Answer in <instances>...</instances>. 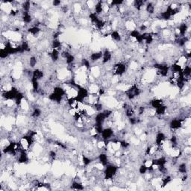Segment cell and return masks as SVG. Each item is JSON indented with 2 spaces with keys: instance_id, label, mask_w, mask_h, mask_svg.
I'll return each mask as SVG.
<instances>
[{
  "instance_id": "6da1fadb",
  "label": "cell",
  "mask_w": 191,
  "mask_h": 191,
  "mask_svg": "<svg viewBox=\"0 0 191 191\" xmlns=\"http://www.w3.org/2000/svg\"><path fill=\"white\" fill-rule=\"evenodd\" d=\"M119 167L113 163H108L104 171V179L105 180H111L116 175Z\"/></svg>"
},
{
  "instance_id": "7a4b0ae2",
  "label": "cell",
  "mask_w": 191,
  "mask_h": 191,
  "mask_svg": "<svg viewBox=\"0 0 191 191\" xmlns=\"http://www.w3.org/2000/svg\"><path fill=\"white\" fill-rule=\"evenodd\" d=\"M113 134H114L113 129H112V128H111V127H108V128L103 129L100 136L102 140H103L104 141H107V140H111V139L112 138Z\"/></svg>"
},
{
  "instance_id": "3957f363",
  "label": "cell",
  "mask_w": 191,
  "mask_h": 191,
  "mask_svg": "<svg viewBox=\"0 0 191 191\" xmlns=\"http://www.w3.org/2000/svg\"><path fill=\"white\" fill-rule=\"evenodd\" d=\"M183 121H184V120H182V119H175V120H171L169 124L170 130L177 131L181 129L183 125Z\"/></svg>"
},
{
  "instance_id": "277c9868",
  "label": "cell",
  "mask_w": 191,
  "mask_h": 191,
  "mask_svg": "<svg viewBox=\"0 0 191 191\" xmlns=\"http://www.w3.org/2000/svg\"><path fill=\"white\" fill-rule=\"evenodd\" d=\"M97 159L99 160V163L102 164L104 167L108 165L109 163V157L106 154L105 152H101L99 153V155H98Z\"/></svg>"
},
{
  "instance_id": "5b68a950",
  "label": "cell",
  "mask_w": 191,
  "mask_h": 191,
  "mask_svg": "<svg viewBox=\"0 0 191 191\" xmlns=\"http://www.w3.org/2000/svg\"><path fill=\"white\" fill-rule=\"evenodd\" d=\"M112 59V53L111 51L108 49H105L103 52V56L102 58V64H108Z\"/></svg>"
},
{
  "instance_id": "8992f818",
  "label": "cell",
  "mask_w": 191,
  "mask_h": 191,
  "mask_svg": "<svg viewBox=\"0 0 191 191\" xmlns=\"http://www.w3.org/2000/svg\"><path fill=\"white\" fill-rule=\"evenodd\" d=\"M103 56V52L102 51H98V52H94L91 53L89 59L92 62H96V61H99L102 58Z\"/></svg>"
},
{
  "instance_id": "52a82bcc",
  "label": "cell",
  "mask_w": 191,
  "mask_h": 191,
  "mask_svg": "<svg viewBox=\"0 0 191 191\" xmlns=\"http://www.w3.org/2000/svg\"><path fill=\"white\" fill-rule=\"evenodd\" d=\"M61 53H60V51L57 50V49H52L50 52H49V55L50 57L51 60L54 63L57 62L58 60H59V57L61 55Z\"/></svg>"
},
{
  "instance_id": "ba28073f",
  "label": "cell",
  "mask_w": 191,
  "mask_h": 191,
  "mask_svg": "<svg viewBox=\"0 0 191 191\" xmlns=\"http://www.w3.org/2000/svg\"><path fill=\"white\" fill-rule=\"evenodd\" d=\"M45 76V73L43 70H41L39 68H37L33 70V73H32V77L35 78L36 79H37L38 81L42 80L43 78Z\"/></svg>"
},
{
  "instance_id": "9c48e42d",
  "label": "cell",
  "mask_w": 191,
  "mask_h": 191,
  "mask_svg": "<svg viewBox=\"0 0 191 191\" xmlns=\"http://www.w3.org/2000/svg\"><path fill=\"white\" fill-rule=\"evenodd\" d=\"M111 39L115 42H121L122 40V36L118 30H113L110 34Z\"/></svg>"
},
{
  "instance_id": "30bf717a",
  "label": "cell",
  "mask_w": 191,
  "mask_h": 191,
  "mask_svg": "<svg viewBox=\"0 0 191 191\" xmlns=\"http://www.w3.org/2000/svg\"><path fill=\"white\" fill-rule=\"evenodd\" d=\"M163 104H164V102H163V99H157V98L156 99H153L152 100H151V102H150V106H151V108H152L153 109L155 110Z\"/></svg>"
},
{
  "instance_id": "8fae6325",
  "label": "cell",
  "mask_w": 191,
  "mask_h": 191,
  "mask_svg": "<svg viewBox=\"0 0 191 191\" xmlns=\"http://www.w3.org/2000/svg\"><path fill=\"white\" fill-rule=\"evenodd\" d=\"M167 107L165 104H162V105H161L160 107H158V108H156V109L155 110V114L161 116L165 115V113H167Z\"/></svg>"
},
{
  "instance_id": "7c38bea8",
  "label": "cell",
  "mask_w": 191,
  "mask_h": 191,
  "mask_svg": "<svg viewBox=\"0 0 191 191\" xmlns=\"http://www.w3.org/2000/svg\"><path fill=\"white\" fill-rule=\"evenodd\" d=\"M42 115V110L39 108H34L33 111L31 112V117H33L35 119L39 118Z\"/></svg>"
},
{
  "instance_id": "4fadbf2b",
  "label": "cell",
  "mask_w": 191,
  "mask_h": 191,
  "mask_svg": "<svg viewBox=\"0 0 191 191\" xmlns=\"http://www.w3.org/2000/svg\"><path fill=\"white\" fill-rule=\"evenodd\" d=\"M188 165L186 163H181L179 164V168H178V171L181 174H187L188 173Z\"/></svg>"
},
{
  "instance_id": "5bb4252c",
  "label": "cell",
  "mask_w": 191,
  "mask_h": 191,
  "mask_svg": "<svg viewBox=\"0 0 191 191\" xmlns=\"http://www.w3.org/2000/svg\"><path fill=\"white\" fill-rule=\"evenodd\" d=\"M71 188L73 190H84V185H82L80 181H77L76 180L72 183Z\"/></svg>"
},
{
  "instance_id": "9a60e30c",
  "label": "cell",
  "mask_w": 191,
  "mask_h": 191,
  "mask_svg": "<svg viewBox=\"0 0 191 191\" xmlns=\"http://www.w3.org/2000/svg\"><path fill=\"white\" fill-rule=\"evenodd\" d=\"M75 61V55L73 54H70V55L68 56L66 59H65V62H66V64L68 65V66H69V65L73 64H74Z\"/></svg>"
},
{
  "instance_id": "2e32d148",
  "label": "cell",
  "mask_w": 191,
  "mask_h": 191,
  "mask_svg": "<svg viewBox=\"0 0 191 191\" xmlns=\"http://www.w3.org/2000/svg\"><path fill=\"white\" fill-rule=\"evenodd\" d=\"M37 64V59L36 56H31L28 61V64H29L31 68H35V66Z\"/></svg>"
},
{
  "instance_id": "e0dca14e",
  "label": "cell",
  "mask_w": 191,
  "mask_h": 191,
  "mask_svg": "<svg viewBox=\"0 0 191 191\" xmlns=\"http://www.w3.org/2000/svg\"><path fill=\"white\" fill-rule=\"evenodd\" d=\"M171 181H172V177L170 176H167V175H166L165 177L163 178V179L161 180L162 185H163V187L167 186V184H170V183L171 182Z\"/></svg>"
},
{
  "instance_id": "ac0fdd59",
  "label": "cell",
  "mask_w": 191,
  "mask_h": 191,
  "mask_svg": "<svg viewBox=\"0 0 191 191\" xmlns=\"http://www.w3.org/2000/svg\"><path fill=\"white\" fill-rule=\"evenodd\" d=\"M10 55H9L8 52L5 50V49H0V57H1V59L2 60L7 59V58H8V57H10Z\"/></svg>"
},
{
  "instance_id": "d6986e66",
  "label": "cell",
  "mask_w": 191,
  "mask_h": 191,
  "mask_svg": "<svg viewBox=\"0 0 191 191\" xmlns=\"http://www.w3.org/2000/svg\"><path fill=\"white\" fill-rule=\"evenodd\" d=\"M147 172H148L147 166H146V164H144V163L141 164L140 167H139V173L141 174V175H144V174H146Z\"/></svg>"
},
{
  "instance_id": "ffe728a7",
  "label": "cell",
  "mask_w": 191,
  "mask_h": 191,
  "mask_svg": "<svg viewBox=\"0 0 191 191\" xmlns=\"http://www.w3.org/2000/svg\"><path fill=\"white\" fill-rule=\"evenodd\" d=\"M57 156V152H56L55 151H54V150H50V151L49 152V157L52 160H55Z\"/></svg>"
},
{
  "instance_id": "44dd1931",
  "label": "cell",
  "mask_w": 191,
  "mask_h": 191,
  "mask_svg": "<svg viewBox=\"0 0 191 191\" xmlns=\"http://www.w3.org/2000/svg\"><path fill=\"white\" fill-rule=\"evenodd\" d=\"M52 6L57 7V6H61V4H62V2H61V1H59V0H54V1L52 2Z\"/></svg>"
}]
</instances>
